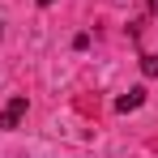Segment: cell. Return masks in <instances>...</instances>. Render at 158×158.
Here are the masks:
<instances>
[{"instance_id": "6da1fadb", "label": "cell", "mask_w": 158, "mask_h": 158, "mask_svg": "<svg viewBox=\"0 0 158 158\" xmlns=\"http://www.w3.org/2000/svg\"><path fill=\"white\" fill-rule=\"evenodd\" d=\"M22 115H26V94H13L9 103L0 107V128H17Z\"/></svg>"}, {"instance_id": "7a4b0ae2", "label": "cell", "mask_w": 158, "mask_h": 158, "mask_svg": "<svg viewBox=\"0 0 158 158\" xmlns=\"http://www.w3.org/2000/svg\"><path fill=\"white\" fill-rule=\"evenodd\" d=\"M141 103H145V90L137 85V90H128L124 98H115V111H137V107H141Z\"/></svg>"}, {"instance_id": "3957f363", "label": "cell", "mask_w": 158, "mask_h": 158, "mask_svg": "<svg viewBox=\"0 0 158 158\" xmlns=\"http://www.w3.org/2000/svg\"><path fill=\"white\" fill-rule=\"evenodd\" d=\"M141 73L145 77H158V56H141Z\"/></svg>"}, {"instance_id": "277c9868", "label": "cell", "mask_w": 158, "mask_h": 158, "mask_svg": "<svg viewBox=\"0 0 158 158\" xmlns=\"http://www.w3.org/2000/svg\"><path fill=\"white\" fill-rule=\"evenodd\" d=\"M150 13H154V17H158V0H150Z\"/></svg>"}, {"instance_id": "5b68a950", "label": "cell", "mask_w": 158, "mask_h": 158, "mask_svg": "<svg viewBox=\"0 0 158 158\" xmlns=\"http://www.w3.org/2000/svg\"><path fill=\"white\" fill-rule=\"evenodd\" d=\"M39 4H56V0H39Z\"/></svg>"}]
</instances>
